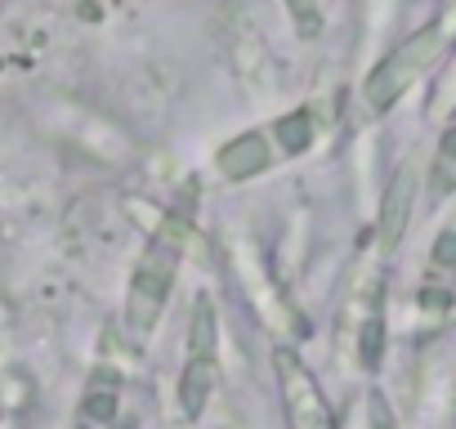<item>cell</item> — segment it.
Listing matches in <instances>:
<instances>
[{"label":"cell","instance_id":"8fae6325","mask_svg":"<svg viewBox=\"0 0 456 429\" xmlns=\"http://www.w3.org/2000/svg\"><path fill=\"white\" fill-rule=\"evenodd\" d=\"M434 197H443V192H452L456 188V121L443 130V139H438V157H434Z\"/></svg>","mask_w":456,"mask_h":429},{"label":"cell","instance_id":"7a4b0ae2","mask_svg":"<svg viewBox=\"0 0 456 429\" xmlns=\"http://www.w3.org/2000/svg\"><path fill=\"white\" fill-rule=\"evenodd\" d=\"M219 384V322H215V300L197 295L188 309V336H183V367L175 380V407L183 425H197L215 398Z\"/></svg>","mask_w":456,"mask_h":429},{"label":"cell","instance_id":"30bf717a","mask_svg":"<svg viewBox=\"0 0 456 429\" xmlns=\"http://www.w3.org/2000/svg\"><path fill=\"white\" fill-rule=\"evenodd\" d=\"M269 134L278 139V148H282L287 157H300V152L314 148V139H318V121H314L309 108H291V112H282V117L269 125Z\"/></svg>","mask_w":456,"mask_h":429},{"label":"cell","instance_id":"3957f363","mask_svg":"<svg viewBox=\"0 0 456 429\" xmlns=\"http://www.w3.org/2000/svg\"><path fill=\"white\" fill-rule=\"evenodd\" d=\"M447 41H452V36H447L443 23H429V28L403 36V41L367 72V81H362V103H367L371 112H389V108L443 59Z\"/></svg>","mask_w":456,"mask_h":429},{"label":"cell","instance_id":"6da1fadb","mask_svg":"<svg viewBox=\"0 0 456 429\" xmlns=\"http://www.w3.org/2000/svg\"><path fill=\"white\" fill-rule=\"evenodd\" d=\"M183 251H188V214L166 210L148 238V247H143V255L130 269V282H126L121 327L134 344H148L157 336L166 304H170V291H175L179 269H183Z\"/></svg>","mask_w":456,"mask_h":429},{"label":"cell","instance_id":"9c48e42d","mask_svg":"<svg viewBox=\"0 0 456 429\" xmlns=\"http://www.w3.org/2000/svg\"><path fill=\"white\" fill-rule=\"evenodd\" d=\"M385 344H389V322H385V304H371L354 331V353L362 362V371H380L385 362Z\"/></svg>","mask_w":456,"mask_h":429},{"label":"cell","instance_id":"8992f818","mask_svg":"<svg viewBox=\"0 0 456 429\" xmlns=\"http://www.w3.org/2000/svg\"><path fill=\"white\" fill-rule=\"evenodd\" d=\"M269 139H273L269 130H242V134H233L228 143H219V152H215V174L228 179V183H247V179L265 174V170L278 161V148H273Z\"/></svg>","mask_w":456,"mask_h":429},{"label":"cell","instance_id":"4fadbf2b","mask_svg":"<svg viewBox=\"0 0 456 429\" xmlns=\"http://www.w3.org/2000/svg\"><path fill=\"white\" fill-rule=\"evenodd\" d=\"M367 429H398L394 407L385 402V393H371V398H367Z\"/></svg>","mask_w":456,"mask_h":429},{"label":"cell","instance_id":"277c9868","mask_svg":"<svg viewBox=\"0 0 456 429\" xmlns=\"http://www.w3.org/2000/svg\"><path fill=\"white\" fill-rule=\"evenodd\" d=\"M273 376H278V398H282V411H287V429H336V411H331L314 367L291 344L273 349Z\"/></svg>","mask_w":456,"mask_h":429},{"label":"cell","instance_id":"52a82bcc","mask_svg":"<svg viewBox=\"0 0 456 429\" xmlns=\"http://www.w3.org/2000/svg\"><path fill=\"white\" fill-rule=\"evenodd\" d=\"M121 371L117 367H94L86 389H81V407H77V420L81 425H94V429H112L117 411H121Z\"/></svg>","mask_w":456,"mask_h":429},{"label":"cell","instance_id":"5b68a950","mask_svg":"<svg viewBox=\"0 0 456 429\" xmlns=\"http://www.w3.org/2000/svg\"><path fill=\"white\" fill-rule=\"evenodd\" d=\"M416 197H420V157H416V152H407V157L394 166V174H389V183H385V192H380L376 251H380L385 260L403 247V238H407V229H411Z\"/></svg>","mask_w":456,"mask_h":429},{"label":"cell","instance_id":"7c38bea8","mask_svg":"<svg viewBox=\"0 0 456 429\" xmlns=\"http://www.w3.org/2000/svg\"><path fill=\"white\" fill-rule=\"evenodd\" d=\"M287 10H291V23H296L300 41H318V32H322V10H318V0H287Z\"/></svg>","mask_w":456,"mask_h":429},{"label":"cell","instance_id":"ba28073f","mask_svg":"<svg viewBox=\"0 0 456 429\" xmlns=\"http://www.w3.org/2000/svg\"><path fill=\"white\" fill-rule=\"evenodd\" d=\"M452 287H456V229H443L434 251H429V264H425V291L420 300L443 309L452 300Z\"/></svg>","mask_w":456,"mask_h":429}]
</instances>
